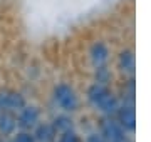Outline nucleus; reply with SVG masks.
<instances>
[{
  "label": "nucleus",
  "mask_w": 151,
  "mask_h": 142,
  "mask_svg": "<svg viewBox=\"0 0 151 142\" xmlns=\"http://www.w3.org/2000/svg\"><path fill=\"white\" fill-rule=\"evenodd\" d=\"M89 100H91L92 104L99 107L101 110L104 112H114V110L118 109V100L114 99V95L109 92L106 87H103L101 84H96V85H92L89 89Z\"/></svg>",
  "instance_id": "obj_1"
},
{
  "label": "nucleus",
  "mask_w": 151,
  "mask_h": 142,
  "mask_svg": "<svg viewBox=\"0 0 151 142\" xmlns=\"http://www.w3.org/2000/svg\"><path fill=\"white\" fill-rule=\"evenodd\" d=\"M55 100L64 110H70V112L76 110L77 105H79L77 95L74 94V90L69 85H59L55 89Z\"/></svg>",
  "instance_id": "obj_2"
},
{
  "label": "nucleus",
  "mask_w": 151,
  "mask_h": 142,
  "mask_svg": "<svg viewBox=\"0 0 151 142\" xmlns=\"http://www.w3.org/2000/svg\"><path fill=\"white\" fill-rule=\"evenodd\" d=\"M103 132H104V136H106V139H108V142H128L123 129L116 122H113V120H104Z\"/></svg>",
  "instance_id": "obj_3"
},
{
  "label": "nucleus",
  "mask_w": 151,
  "mask_h": 142,
  "mask_svg": "<svg viewBox=\"0 0 151 142\" xmlns=\"http://www.w3.org/2000/svg\"><path fill=\"white\" fill-rule=\"evenodd\" d=\"M119 119H121V124H123L124 129H128V131H134V127H136V117H134V109H133V104H124L123 107H121Z\"/></svg>",
  "instance_id": "obj_4"
},
{
  "label": "nucleus",
  "mask_w": 151,
  "mask_h": 142,
  "mask_svg": "<svg viewBox=\"0 0 151 142\" xmlns=\"http://www.w3.org/2000/svg\"><path fill=\"white\" fill-rule=\"evenodd\" d=\"M0 105L5 109H22L24 99L19 94H2L0 95Z\"/></svg>",
  "instance_id": "obj_5"
},
{
  "label": "nucleus",
  "mask_w": 151,
  "mask_h": 142,
  "mask_svg": "<svg viewBox=\"0 0 151 142\" xmlns=\"http://www.w3.org/2000/svg\"><path fill=\"white\" fill-rule=\"evenodd\" d=\"M91 57H92V62L94 65L101 67L108 60V49L104 44H96L92 45V50H91Z\"/></svg>",
  "instance_id": "obj_6"
},
{
  "label": "nucleus",
  "mask_w": 151,
  "mask_h": 142,
  "mask_svg": "<svg viewBox=\"0 0 151 142\" xmlns=\"http://www.w3.org/2000/svg\"><path fill=\"white\" fill-rule=\"evenodd\" d=\"M119 67L123 72H128V74H133L134 72V55L131 50H124L119 55Z\"/></svg>",
  "instance_id": "obj_7"
},
{
  "label": "nucleus",
  "mask_w": 151,
  "mask_h": 142,
  "mask_svg": "<svg viewBox=\"0 0 151 142\" xmlns=\"http://www.w3.org/2000/svg\"><path fill=\"white\" fill-rule=\"evenodd\" d=\"M37 119H39V110L35 107H29L20 115V126L22 127H32V126H35Z\"/></svg>",
  "instance_id": "obj_8"
},
{
  "label": "nucleus",
  "mask_w": 151,
  "mask_h": 142,
  "mask_svg": "<svg viewBox=\"0 0 151 142\" xmlns=\"http://www.w3.org/2000/svg\"><path fill=\"white\" fill-rule=\"evenodd\" d=\"M15 127V119L10 114H2L0 115V131L4 134H10Z\"/></svg>",
  "instance_id": "obj_9"
},
{
  "label": "nucleus",
  "mask_w": 151,
  "mask_h": 142,
  "mask_svg": "<svg viewBox=\"0 0 151 142\" xmlns=\"http://www.w3.org/2000/svg\"><path fill=\"white\" fill-rule=\"evenodd\" d=\"M37 139L39 141H44V142H50L54 139V129L50 126H42L39 127L37 131Z\"/></svg>",
  "instance_id": "obj_10"
},
{
  "label": "nucleus",
  "mask_w": 151,
  "mask_h": 142,
  "mask_svg": "<svg viewBox=\"0 0 151 142\" xmlns=\"http://www.w3.org/2000/svg\"><path fill=\"white\" fill-rule=\"evenodd\" d=\"M59 142H79V139H77V136H76L74 132L65 131V132H64V136L59 139Z\"/></svg>",
  "instance_id": "obj_11"
},
{
  "label": "nucleus",
  "mask_w": 151,
  "mask_h": 142,
  "mask_svg": "<svg viewBox=\"0 0 151 142\" xmlns=\"http://www.w3.org/2000/svg\"><path fill=\"white\" fill-rule=\"evenodd\" d=\"M59 122H60L59 126L55 124V129H57V131H64L65 132V131H69L70 129V122L67 119H59Z\"/></svg>",
  "instance_id": "obj_12"
},
{
  "label": "nucleus",
  "mask_w": 151,
  "mask_h": 142,
  "mask_svg": "<svg viewBox=\"0 0 151 142\" xmlns=\"http://www.w3.org/2000/svg\"><path fill=\"white\" fill-rule=\"evenodd\" d=\"M14 142H34V139L29 134H20V136H17V139Z\"/></svg>",
  "instance_id": "obj_13"
},
{
  "label": "nucleus",
  "mask_w": 151,
  "mask_h": 142,
  "mask_svg": "<svg viewBox=\"0 0 151 142\" xmlns=\"http://www.w3.org/2000/svg\"><path fill=\"white\" fill-rule=\"evenodd\" d=\"M87 142H103V141H101V139H99V137H97V136H91V137H89V141H87Z\"/></svg>",
  "instance_id": "obj_14"
}]
</instances>
